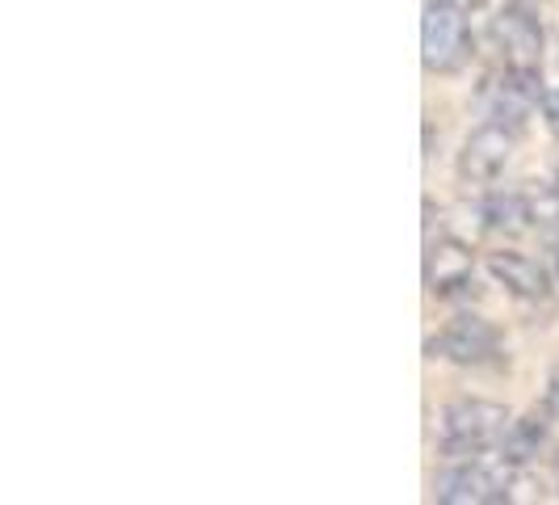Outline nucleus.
Segmentation results:
<instances>
[{
  "label": "nucleus",
  "instance_id": "9d476101",
  "mask_svg": "<svg viewBox=\"0 0 559 505\" xmlns=\"http://www.w3.org/2000/svg\"><path fill=\"white\" fill-rule=\"evenodd\" d=\"M488 274L497 279V286H504L513 300H526V304H538L551 295V270L543 261H534L526 252H488Z\"/></svg>",
  "mask_w": 559,
  "mask_h": 505
},
{
  "label": "nucleus",
  "instance_id": "39448f33",
  "mask_svg": "<svg viewBox=\"0 0 559 505\" xmlns=\"http://www.w3.org/2000/svg\"><path fill=\"white\" fill-rule=\"evenodd\" d=\"M488 43L501 51L509 68H538L543 63V26L522 0H497L488 9Z\"/></svg>",
  "mask_w": 559,
  "mask_h": 505
},
{
  "label": "nucleus",
  "instance_id": "7ed1b4c3",
  "mask_svg": "<svg viewBox=\"0 0 559 505\" xmlns=\"http://www.w3.org/2000/svg\"><path fill=\"white\" fill-rule=\"evenodd\" d=\"M420 59L429 72L450 77L472 59V26H467V9L450 4V0H429L425 17H420Z\"/></svg>",
  "mask_w": 559,
  "mask_h": 505
},
{
  "label": "nucleus",
  "instance_id": "2eb2a0df",
  "mask_svg": "<svg viewBox=\"0 0 559 505\" xmlns=\"http://www.w3.org/2000/svg\"><path fill=\"white\" fill-rule=\"evenodd\" d=\"M450 4H459V9H467V13H472V9H479L484 0H450Z\"/></svg>",
  "mask_w": 559,
  "mask_h": 505
},
{
  "label": "nucleus",
  "instance_id": "1a4fd4ad",
  "mask_svg": "<svg viewBox=\"0 0 559 505\" xmlns=\"http://www.w3.org/2000/svg\"><path fill=\"white\" fill-rule=\"evenodd\" d=\"M551 220H559V202L543 207L526 190H497L479 202V224L501 236H522L534 224H551Z\"/></svg>",
  "mask_w": 559,
  "mask_h": 505
},
{
  "label": "nucleus",
  "instance_id": "ddd939ff",
  "mask_svg": "<svg viewBox=\"0 0 559 505\" xmlns=\"http://www.w3.org/2000/svg\"><path fill=\"white\" fill-rule=\"evenodd\" d=\"M547 404L556 409V418H559V366L551 371V379H547Z\"/></svg>",
  "mask_w": 559,
  "mask_h": 505
},
{
  "label": "nucleus",
  "instance_id": "f03ea898",
  "mask_svg": "<svg viewBox=\"0 0 559 505\" xmlns=\"http://www.w3.org/2000/svg\"><path fill=\"white\" fill-rule=\"evenodd\" d=\"M522 463H509L501 450L492 459H459L438 472L433 480V497L447 505H488V502H513V484H518Z\"/></svg>",
  "mask_w": 559,
  "mask_h": 505
},
{
  "label": "nucleus",
  "instance_id": "423d86ee",
  "mask_svg": "<svg viewBox=\"0 0 559 505\" xmlns=\"http://www.w3.org/2000/svg\"><path fill=\"white\" fill-rule=\"evenodd\" d=\"M513 148H518V131L504 127V122H479L476 131L467 136L463 152H459V177L472 181V186H488L497 181L509 161H513Z\"/></svg>",
  "mask_w": 559,
  "mask_h": 505
},
{
  "label": "nucleus",
  "instance_id": "4468645a",
  "mask_svg": "<svg viewBox=\"0 0 559 505\" xmlns=\"http://www.w3.org/2000/svg\"><path fill=\"white\" fill-rule=\"evenodd\" d=\"M547 252H551V270L559 274V232H551V240H547Z\"/></svg>",
  "mask_w": 559,
  "mask_h": 505
},
{
  "label": "nucleus",
  "instance_id": "9b49d317",
  "mask_svg": "<svg viewBox=\"0 0 559 505\" xmlns=\"http://www.w3.org/2000/svg\"><path fill=\"white\" fill-rule=\"evenodd\" d=\"M551 418H556V409L543 404V409H531L526 418L509 421V434H504V443H501L504 459L526 468L534 455L547 447V438H551Z\"/></svg>",
  "mask_w": 559,
  "mask_h": 505
},
{
  "label": "nucleus",
  "instance_id": "20e7f679",
  "mask_svg": "<svg viewBox=\"0 0 559 505\" xmlns=\"http://www.w3.org/2000/svg\"><path fill=\"white\" fill-rule=\"evenodd\" d=\"M543 93L547 89H543L538 68H509V63H501L484 81V89H479V106H484V114L492 122H504V127L522 131V122L534 110H543Z\"/></svg>",
  "mask_w": 559,
  "mask_h": 505
},
{
  "label": "nucleus",
  "instance_id": "dca6fc26",
  "mask_svg": "<svg viewBox=\"0 0 559 505\" xmlns=\"http://www.w3.org/2000/svg\"><path fill=\"white\" fill-rule=\"evenodd\" d=\"M551 480H556V493H559V450H556V459H551Z\"/></svg>",
  "mask_w": 559,
  "mask_h": 505
},
{
  "label": "nucleus",
  "instance_id": "6e6552de",
  "mask_svg": "<svg viewBox=\"0 0 559 505\" xmlns=\"http://www.w3.org/2000/svg\"><path fill=\"white\" fill-rule=\"evenodd\" d=\"M476 279V257L463 240L454 236H429L425 240V291L433 300H450V295H463Z\"/></svg>",
  "mask_w": 559,
  "mask_h": 505
},
{
  "label": "nucleus",
  "instance_id": "0eeeda50",
  "mask_svg": "<svg viewBox=\"0 0 559 505\" xmlns=\"http://www.w3.org/2000/svg\"><path fill=\"white\" fill-rule=\"evenodd\" d=\"M497 350H501V333L484 316H454L442 333L429 337V354L454 366L488 363V359H497Z\"/></svg>",
  "mask_w": 559,
  "mask_h": 505
},
{
  "label": "nucleus",
  "instance_id": "f8f14e48",
  "mask_svg": "<svg viewBox=\"0 0 559 505\" xmlns=\"http://www.w3.org/2000/svg\"><path fill=\"white\" fill-rule=\"evenodd\" d=\"M543 122H547V131L559 140V89H547V93H543Z\"/></svg>",
  "mask_w": 559,
  "mask_h": 505
},
{
  "label": "nucleus",
  "instance_id": "f257e3e1",
  "mask_svg": "<svg viewBox=\"0 0 559 505\" xmlns=\"http://www.w3.org/2000/svg\"><path fill=\"white\" fill-rule=\"evenodd\" d=\"M509 409L497 400H450L438 418V447L450 459L497 455L509 434Z\"/></svg>",
  "mask_w": 559,
  "mask_h": 505
},
{
  "label": "nucleus",
  "instance_id": "f3484780",
  "mask_svg": "<svg viewBox=\"0 0 559 505\" xmlns=\"http://www.w3.org/2000/svg\"><path fill=\"white\" fill-rule=\"evenodd\" d=\"M551 190L559 195V161H556V173H551Z\"/></svg>",
  "mask_w": 559,
  "mask_h": 505
}]
</instances>
